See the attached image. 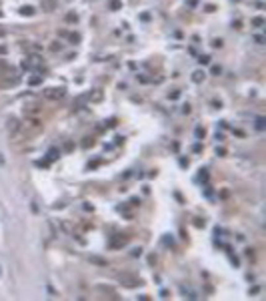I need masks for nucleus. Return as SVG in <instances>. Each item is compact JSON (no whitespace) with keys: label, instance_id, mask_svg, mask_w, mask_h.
Instances as JSON below:
<instances>
[{"label":"nucleus","instance_id":"nucleus-1","mask_svg":"<svg viewBox=\"0 0 266 301\" xmlns=\"http://www.w3.org/2000/svg\"><path fill=\"white\" fill-rule=\"evenodd\" d=\"M118 281H120L124 287H138L140 285V279H138L134 273H128V271H124V273L118 275Z\"/></svg>","mask_w":266,"mask_h":301},{"label":"nucleus","instance_id":"nucleus-2","mask_svg":"<svg viewBox=\"0 0 266 301\" xmlns=\"http://www.w3.org/2000/svg\"><path fill=\"white\" fill-rule=\"evenodd\" d=\"M64 95H66L64 86H48V88H44V91H42V96H46V99H52V100L62 99Z\"/></svg>","mask_w":266,"mask_h":301},{"label":"nucleus","instance_id":"nucleus-3","mask_svg":"<svg viewBox=\"0 0 266 301\" xmlns=\"http://www.w3.org/2000/svg\"><path fill=\"white\" fill-rule=\"evenodd\" d=\"M54 8H56V0H42V10L52 12Z\"/></svg>","mask_w":266,"mask_h":301},{"label":"nucleus","instance_id":"nucleus-4","mask_svg":"<svg viewBox=\"0 0 266 301\" xmlns=\"http://www.w3.org/2000/svg\"><path fill=\"white\" fill-rule=\"evenodd\" d=\"M8 129H10L12 133L20 131V121H18V118H14V117H12V118H8Z\"/></svg>","mask_w":266,"mask_h":301},{"label":"nucleus","instance_id":"nucleus-5","mask_svg":"<svg viewBox=\"0 0 266 301\" xmlns=\"http://www.w3.org/2000/svg\"><path fill=\"white\" fill-rule=\"evenodd\" d=\"M192 80H194V82H202V80H204V70H194V73H192Z\"/></svg>","mask_w":266,"mask_h":301},{"label":"nucleus","instance_id":"nucleus-6","mask_svg":"<svg viewBox=\"0 0 266 301\" xmlns=\"http://www.w3.org/2000/svg\"><path fill=\"white\" fill-rule=\"evenodd\" d=\"M24 111H26L28 114H36L38 111H40V107H38V104H34V103H32V104H26V107H24Z\"/></svg>","mask_w":266,"mask_h":301},{"label":"nucleus","instance_id":"nucleus-7","mask_svg":"<svg viewBox=\"0 0 266 301\" xmlns=\"http://www.w3.org/2000/svg\"><path fill=\"white\" fill-rule=\"evenodd\" d=\"M20 14H24V16H32V14H34V8H32V6H22V8H20Z\"/></svg>","mask_w":266,"mask_h":301},{"label":"nucleus","instance_id":"nucleus-8","mask_svg":"<svg viewBox=\"0 0 266 301\" xmlns=\"http://www.w3.org/2000/svg\"><path fill=\"white\" fill-rule=\"evenodd\" d=\"M58 157V149H50L48 151V157H46V161H52V159H56Z\"/></svg>","mask_w":266,"mask_h":301},{"label":"nucleus","instance_id":"nucleus-9","mask_svg":"<svg viewBox=\"0 0 266 301\" xmlns=\"http://www.w3.org/2000/svg\"><path fill=\"white\" fill-rule=\"evenodd\" d=\"M120 6H122L120 0H112V2H110V10H118Z\"/></svg>","mask_w":266,"mask_h":301},{"label":"nucleus","instance_id":"nucleus-10","mask_svg":"<svg viewBox=\"0 0 266 301\" xmlns=\"http://www.w3.org/2000/svg\"><path fill=\"white\" fill-rule=\"evenodd\" d=\"M40 76H32V78H30V84H32V86H36V84H40Z\"/></svg>","mask_w":266,"mask_h":301},{"label":"nucleus","instance_id":"nucleus-11","mask_svg":"<svg viewBox=\"0 0 266 301\" xmlns=\"http://www.w3.org/2000/svg\"><path fill=\"white\" fill-rule=\"evenodd\" d=\"M256 129H258V131L264 129V121H262V118H258V121H256Z\"/></svg>","mask_w":266,"mask_h":301},{"label":"nucleus","instance_id":"nucleus-12","mask_svg":"<svg viewBox=\"0 0 266 301\" xmlns=\"http://www.w3.org/2000/svg\"><path fill=\"white\" fill-rule=\"evenodd\" d=\"M66 20H68V22H76L78 18H76V14H68V16H66Z\"/></svg>","mask_w":266,"mask_h":301},{"label":"nucleus","instance_id":"nucleus-13","mask_svg":"<svg viewBox=\"0 0 266 301\" xmlns=\"http://www.w3.org/2000/svg\"><path fill=\"white\" fill-rule=\"evenodd\" d=\"M262 22H264V18H256L252 24H254V26H262Z\"/></svg>","mask_w":266,"mask_h":301},{"label":"nucleus","instance_id":"nucleus-14","mask_svg":"<svg viewBox=\"0 0 266 301\" xmlns=\"http://www.w3.org/2000/svg\"><path fill=\"white\" fill-rule=\"evenodd\" d=\"M60 48H62V46L58 44V42H54V44H52V50H54V52H56V50H60Z\"/></svg>","mask_w":266,"mask_h":301},{"label":"nucleus","instance_id":"nucleus-15","mask_svg":"<svg viewBox=\"0 0 266 301\" xmlns=\"http://www.w3.org/2000/svg\"><path fill=\"white\" fill-rule=\"evenodd\" d=\"M70 40H72V42H78L80 36H78V34H72V36H70Z\"/></svg>","mask_w":266,"mask_h":301},{"label":"nucleus","instance_id":"nucleus-16","mask_svg":"<svg viewBox=\"0 0 266 301\" xmlns=\"http://www.w3.org/2000/svg\"><path fill=\"white\" fill-rule=\"evenodd\" d=\"M0 54H6V46H2V44H0Z\"/></svg>","mask_w":266,"mask_h":301},{"label":"nucleus","instance_id":"nucleus-17","mask_svg":"<svg viewBox=\"0 0 266 301\" xmlns=\"http://www.w3.org/2000/svg\"><path fill=\"white\" fill-rule=\"evenodd\" d=\"M2 34H4V28H2V26H0V36H2Z\"/></svg>","mask_w":266,"mask_h":301}]
</instances>
